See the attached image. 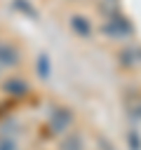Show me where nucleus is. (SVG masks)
<instances>
[{"label": "nucleus", "instance_id": "f257e3e1", "mask_svg": "<svg viewBox=\"0 0 141 150\" xmlns=\"http://www.w3.org/2000/svg\"><path fill=\"white\" fill-rule=\"evenodd\" d=\"M101 35L108 38V40H127V38L134 35V26H132V21L122 12H118L113 16H103V21H101Z\"/></svg>", "mask_w": 141, "mask_h": 150}, {"label": "nucleus", "instance_id": "f03ea898", "mask_svg": "<svg viewBox=\"0 0 141 150\" xmlns=\"http://www.w3.org/2000/svg\"><path fill=\"white\" fill-rule=\"evenodd\" d=\"M73 124V112L66 105H52L47 112V129L52 134H68Z\"/></svg>", "mask_w": 141, "mask_h": 150}, {"label": "nucleus", "instance_id": "7ed1b4c3", "mask_svg": "<svg viewBox=\"0 0 141 150\" xmlns=\"http://www.w3.org/2000/svg\"><path fill=\"white\" fill-rule=\"evenodd\" d=\"M118 63L122 68H134L141 66V47L139 45H127L118 52Z\"/></svg>", "mask_w": 141, "mask_h": 150}, {"label": "nucleus", "instance_id": "20e7f679", "mask_svg": "<svg viewBox=\"0 0 141 150\" xmlns=\"http://www.w3.org/2000/svg\"><path fill=\"white\" fill-rule=\"evenodd\" d=\"M68 26H70V30H73L78 38H82V40L92 38V23H89L87 16H82V14H70Z\"/></svg>", "mask_w": 141, "mask_h": 150}, {"label": "nucleus", "instance_id": "39448f33", "mask_svg": "<svg viewBox=\"0 0 141 150\" xmlns=\"http://www.w3.org/2000/svg\"><path fill=\"white\" fill-rule=\"evenodd\" d=\"M2 89H5L9 96H14V98H21V96H26V94H28V82H26L24 77H16V75H12V77H7V80L2 82Z\"/></svg>", "mask_w": 141, "mask_h": 150}, {"label": "nucleus", "instance_id": "423d86ee", "mask_svg": "<svg viewBox=\"0 0 141 150\" xmlns=\"http://www.w3.org/2000/svg\"><path fill=\"white\" fill-rule=\"evenodd\" d=\"M19 49L9 42H0V68H14L21 59H19Z\"/></svg>", "mask_w": 141, "mask_h": 150}, {"label": "nucleus", "instance_id": "0eeeda50", "mask_svg": "<svg viewBox=\"0 0 141 150\" xmlns=\"http://www.w3.org/2000/svg\"><path fill=\"white\" fill-rule=\"evenodd\" d=\"M125 110L129 112V117L141 120V94L127 91V94H125Z\"/></svg>", "mask_w": 141, "mask_h": 150}, {"label": "nucleus", "instance_id": "6e6552de", "mask_svg": "<svg viewBox=\"0 0 141 150\" xmlns=\"http://www.w3.org/2000/svg\"><path fill=\"white\" fill-rule=\"evenodd\" d=\"M12 9L28 16V19H38V9H35V5L31 0H12Z\"/></svg>", "mask_w": 141, "mask_h": 150}, {"label": "nucleus", "instance_id": "1a4fd4ad", "mask_svg": "<svg viewBox=\"0 0 141 150\" xmlns=\"http://www.w3.org/2000/svg\"><path fill=\"white\" fill-rule=\"evenodd\" d=\"M61 150H82V136L75 131H68L61 143Z\"/></svg>", "mask_w": 141, "mask_h": 150}, {"label": "nucleus", "instance_id": "9d476101", "mask_svg": "<svg viewBox=\"0 0 141 150\" xmlns=\"http://www.w3.org/2000/svg\"><path fill=\"white\" fill-rule=\"evenodd\" d=\"M99 12L103 16H113L120 12V0H99Z\"/></svg>", "mask_w": 141, "mask_h": 150}, {"label": "nucleus", "instance_id": "9b49d317", "mask_svg": "<svg viewBox=\"0 0 141 150\" xmlns=\"http://www.w3.org/2000/svg\"><path fill=\"white\" fill-rule=\"evenodd\" d=\"M35 68H38V75L42 77V80H47L49 77V59H47V54H38V59H35Z\"/></svg>", "mask_w": 141, "mask_h": 150}, {"label": "nucleus", "instance_id": "f8f14e48", "mask_svg": "<svg viewBox=\"0 0 141 150\" xmlns=\"http://www.w3.org/2000/svg\"><path fill=\"white\" fill-rule=\"evenodd\" d=\"M0 150H16V143H14V138H9V136L0 134Z\"/></svg>", "mask_w": 141, "mask_h": 150}, {"label": "nucleus", "instance_id": "ddd939ff", "mask_svg": "<svg viewBox=\"0 0 141 150\" xmlns=\"http://www.w3.org/2000/svg\"><path fill=\"white\" fill-rule=\"evenodd\" d=\"M127 141H129V148H132V150H141V141H139V136H136L134 129L127 134Z\"/></svg>", "mask_w": 141, "mask_h": 150}]
</instances>
